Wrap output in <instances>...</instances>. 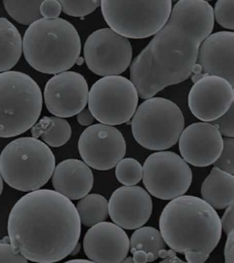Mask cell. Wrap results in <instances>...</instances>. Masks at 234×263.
Segmentation results:
<instances>
[{"instance_id": "277c9868", "label": "cell", "mask_w": 234, "mask_h": 263, "mask_svg": "<svg viewBox=\"0 0 234 263\" xmlns=\"http://www.w3.org/2000/svg\"><path fill=\"white\" fill-rule=\"evenodd\" d=\"M28 65L46 74H59L76 65L82 51L76 27L64 18L39 20L28 26L22 40Z\"/></svg>"}, {"instance_id": "ba28073f", "label": "cell", "mask_w": 234, "mask_h": 263, "mask_svg": "<svg viewBox=\"0 0 234 263\" xmlns=\"http://www.w3.org/2000/svg\"><path fill=\"white\" fill-rule=\"evenodd\" d=\"M100 7L109 28L127 40H142L155 35L168 22L172 1L104 0Z\"/></svg>"}, {"instance_id": "6da1fadb", "label": "cell", "mask_w": 234, "mask_h": 263, "mask_svg": "<svg viewBox=\"0 0 234 263\" xmlns=\"http://www.w3.org/2000/svg\"><path fill=\"white\" fill-rule=\"evenodd\" d=\"M212 6L204 0H180L170 17L131 63L130 81L148 100L191 76L201 44L212 32Z\"/></svg>"}, {"instance_id": "60d3db41", "label": "cell", "mask_w": 234, "mask_h": 263, "mask_svg": "<svg viewBox=\"0 0 234 263\" xmlns=\"http://www.w3.org/2000/svg\"><path fill=\"white\" fill-rule=\"evenodd\" d=\"M83 63H84V59H83V58H79L76 64H77V65H79V66H82V65H83Z\"/></svg>"}, {"instance_id": "5bb4252c", "label": "cell", "mask_w": 234, "mask_h": 263, "mask_svg": "<svg viewBox=\"0 0 234 263\" xmlns=\"http://www.w3.org/2000/svg\"><path fill=\"white\" fill-rule=\"evenodd\" d=\"M233 102V87L224 79L214 76H203L193 85L188 96L192 114L204 123L221 118Z\"/></svg>"}, {"instance_id": "44dd1931", "label": "cell", "mask_w": 234, "mask_h": 263, "mask_svg": "<svg viewBox=\"0 0 234 263\" xmlns=\"http://www.w3.org/2000/svg\"><path fill=\"white\" fill-rule=\"evenodd\" d=\"M161 233L154 227L136 229L130 238V252L135 263L153 262L159 258V252L166 249Z\"/></svg>"}, {"instance_id": "f1b7e54d", "label": "cell", "mask_w": 234, "mask_h": 263, "mask_svg": "<svg viewBox=\"0 0 234 263\" xmlns=\"http://www.w3.org/2000/svg\"><path fill=\"white\" fill-rule=\"evenodd\" d=\"M233 138H226L223 140V149L219 158L213 164L215 168L224 171L228 174H234Z\"/></svg>"}, {"instance_id": "9c48e42d", "label": "cell", "mask_w": 234, "mask_h": 263, "mask_svg": "<svg viewBox=\"0 0 234 263\" xmlns=\"http://www.w3.org/2000/svg\"><path fill=\"white\" fill-rule=\"evenodd\" d=\"M138 103L136 87L122 76L102 78L88 90V110L103 125L117 126L128 123L137 110Z\"/></svg>"}, {"instance_id": "83f0119b", "label": "cell", "mask_w": 234, "mask_h": 263, "mask_svg": "<svg viewBox=\"0 0 234 263\" xmlns=\"http://www.w3.org/2000/svg\"><path fill=\"white\" fill-rule=\"evenodd\" d=\"M233 0H218L213 9L214 20L222 27L233 30Z\"/></svg>"}, {"instance_id": "8992f818", "label": "cell", "mask_w": 234, "mask_h": 263, "mask_svg": "<svg viewBox=\"0 0 234 263\" xmlns=\"http://www.w3.org/2000/svg\"><path fill=\"white\" fill-rule=\"evenodd\" d=\"M43 93L26 73H0V138H13L30 130L43 110Z\"/></svg>"}, {"instance_id": "4316f807", "label": "cell", "mask_w": 234, "mask_h": 263, "mask_svg": "<svg viewBox=\"0 0 234 263\" xmlns=\"http://www.w3.org/2000/svg\"><path fill=\"white\" fill-rule=\"evenodd\" d=\"M59 2L64 13L75 17L86 16L101 5L99 0H60Z\"/></svg>"}, {"instance_id": "7402d4cb", "label": "cell", "mask_w": 234, "mask_h": 263, "mask_svg": "<svg viewBox=\"0 0 234 263\" xmlns=\"http://www.w3.org/2000/svg\"><path fill=\"white\" fill-rule=\"evenodd\" d=\"M22 54V39L19 29L7 18H0V73L16 66Z\"/></svg>"}, {"instance_id": "1f68e13d", "label": "cell", "mask_w": 234, "mask_h": 263, "mask_svg": "<svg viewBox=\"0 0 234 263\" xmlns=\"http://www.w3.org/2000/svg\"><path fill=\"white\" fill-rule=\"evenodd\" d=\"M40 12L44 20H56L62 13V6L58 0H43Z\"/></svg>"}, {"instance_id": "3957f363", "label": "cell", "mask_w": 234, "mask_h": 263, "mask_svg": "<svg viewBox=\"0 0 234 263\" xmlns=\"http://www.w3.org/2000/svg\"><path fill=\"white\" fill-rule=\"evenodd\" d=\"M166 245L177 253L198 252L206 258L221 239L222 228L216 210L204 200L183 195L171 200L159 219Z\"/></svg>"}, {"instance_id": "4fadbf2b", "label": "cell", "mask_w": 234, "mask_h": 263, "mask_svg": "<svg viewBox=\"0 0 234 263\" xmlns=\"http://www.w3.org/2000/svg\"><path fill=\"white\" fill-rule=\"evenodd\" d=\"M88 90L84 76L67 70L46 83L43 99L46 109L55 117L70 118L85 109Z\"/></svg>"}, {"instance_id": "836d02e7", "label": "cell", "mask_w": 234, "mask_h": 263, "mask_svg": "<svg viewBox=\"0 0 234 263\" xmlns=\"http://www.w3.org/2000/svg\"><path fill=\"white\" fill-rule=\"evenodd\" d=\"M224 263H234V232L227 235L224 248Z\"/></svg>"}, {"instance_id": "f546056e", "label": "cell", "mask_w": 234, "mask_h": 263, "mask_svg": "<svg viewBox=\"0 0 234 263\" xmlns=\"http://www.w3.org/2000/svg\"><path fill=\"white\" fill-rule=\"evenodd\" d=\"M233 114L234 105H232L221 118L213 121L210 124L218 130L221 136L224 135L227 138H233Z\"/></svg>"}, {"instance_id": "5b68a950", "label": "cell", "mask_w": 234, "mask_h": 263, "mask_svg": "<svg viewBox=\"0 0 234 263\" xmlns=\"http://www.w3.org/2000/svg\"><path fill=\"white\" fill-rule=\"evenodd\" d=\"M56 158L39 139L23 137L4 147L0 154V175L11 188L22 192L41 189L51 178Z\"/></svg>"}, {"instance_id": "52a82bcc", "label": "cell", "mask_w": 234, "mask_h": 263, "mask_svg": "<svg viewBox=\"0 0 234 263\" xmlns=\"http://www.w3.org/2000/svg\"><path fill=\"white\" fill-rule=\"evenodd\" d=\"M184 126L180 108L168 99L155 97L138 107L131 123L136 142L152 151H164L176 145Z\"/></svg>"}, {"instance_id": "30bf717a", "label": "cell", "mask_w": 234, "mask_h": 263, "mask_svg": "<svg viewBox=\"0 0 234 263\" xmlns=\"http://www.w3.org/2000/svg\"><path fill=\"white\" fill-rule=\"evenodd\" d=\"M146 191L161 200H173L185 195L191 186V168L176 153L160 151L150 155L143 167Z\"/></svg>"}, {"instance_id": "7c38bea8", "label": "cell", "mask_w": 234, "mask_h": 263, "mask_svg": "<svg viewBox=\"0 0 234 263\" xmlns=\"http://www.w3.org/2000/svg\"><path fill=\"white\" fill-rule=\"evenodd\" d=\"M79 153L85 164L99 171L111 170L124 159L126 141L113 126L96 124L87 127L79 139Z\"/></svg>"}, {"instance_id": "ffe728a7", "label": "cell", "mask_w": 234, "mask_h": 263, "mask_svg": "<svg viewBox=\"0 0 234 263\" xmlns=\"http://www.w3.org/2000/svg\"><path fill=\"white\" fill-rule=\"evenodd\" d=\"M201 196L213 209H226L234 201V176L213 168L201 186Z\"/></svg>"}, {"instance_id": "9a60e30c", "label": "cell", "mask_w": 234, "mask_h": 263, "mask_svg": "<svg viewBox=\"0 0 234 263\" xmlns=\"http://www.w3.org/2000/svg\"><path fill=\"white\" fill-rule=\"evenodd\" d=\"M107 211L116 225L122 229L136 230L143 227L152 215V198L140 186H123L112 194Z\"/></svg>"}, {"instance_id": "8fae6325", "label": "cell", "mask_w": 234, "mask_h": 263, "mask_svg": "<svg viewBox=\"0 0 234 263\" xmlns=\"http://www.w3.org/2000/svg\"><path fill=\"white\" fill-rule=\"evenodd\" d=\"M133 50L129 40L111 28H101L86 39L84 60L89 70L105 77L120 76L132 63Z\"/></svg>"}, {"instance_id": "e0dca14e", "label": "cell", "mask_w": 234, "mask_h": 263, "mask_svg": "<svg viewBox=\"0 0 234 263\" xmlns=\"http://www.w3.org/2000/svg\"><path fill=\"white\" fill-rule=\"evenodd\" d=\"M83 245L85 255L95 263H121L130 252L127 233L112 222L92 226L85 233Z\"/></svg>"}, {"instance_id": "484cf974", "label": "cell", "mask_w": 234, "mask_h": 263, "mask_svg": "<svg viewBox=\"0 0 234 263\" xmlns=\"http://www.w3.org/2000/svg\"><path fill=\"white\" fill-rule=\"evenodd\" d=\"M143 175V166L134 158L121 160L116 166V177L124 186H136Z\"/></svg>"}, {"instance_id": "74e56055", "label": "cell", "mask_w": 234, "mask_h": 263, "mask_svg": "<svg viewBox=\"0 0 234 263\" xmlns=\"http://www.w3.org/2000/svg\"><path fill=\"white\" fill-rule=\"evenodd\" d=\"M80 250H81V244L80 243H78L76 246H75V248L73 249V251H71V255H77L79 252H80Z\"/></svg>"}, {"instance_id": "4dcf8cb0", "label": "cell", "mask_w": 234, "mask_h": 263, "mask_svg": "<svg viewBox=\"0 0 234 263\" xmlns=\"http://www.w3.org/2000/svg\"><path fill=\"white\" fill-rule=\"evenodd\" d=\"M0 263H28V260L10 243L0 242Z\"/></svg>"}, {"instance_id": "e575fe53", "label": "cell", "mask_w": 234, "mask_h": 263, "mask_svg": "<svg viewBox=\"0 0 234 263\" xmlns=\"http://www.w3.org/2000/svg\"><path fill=\"white\" fill-rule=\"evenodd\" d=\"M77 120H78L80 125H82L84 127H89L94 123L95 118H94V116L92 115L89 110L87 108H85L84 110H81L77 115Z\"/></svg>"}, {"instance_id": "d6986e66", "label": "cell", "mask_w": 234, "mask_h": 263, "mask_svg": "<svg viewBox=\"0 0 234 263\" xmlns=\"http://www.w3.org/2000/svg\"><path fill=\"white\" fill-rule=\"evenodd\" d=\"M51 182L58 193L70 201L79 200L91 192L94 186V174L85 162L67 159L56 166Z\"/></svg>"}, {"instance_id": "ab89813d", "label": "cell", "mask_w": 234, "mask_h": 263, "mask_svg": "<svg viewBox=\"0 0 234 263\" xmlns=\"http://www.w3.org/2000/svg\"><path fill=\"white\" fill-rule=\"evenodd\" d=\"M121 263H135L132 257H127L125 260H123Z\"/></svg>"}, {"instance_id": "2e32d148", "label": "cell", "mask_w": 234, "mask_h": 263, "mask_svg": "<svg viewBox=\"0 0 234 263\" xmlns=\"http://www.w3.org/2000/svg\"><path fill=\"white\" fill-rule=\"evenodd\" d=\"M181 158L195 167H208L219 158L223 138L210 123H195L183 130L178 140Z\"/></svg>"}, {"instance_id": "f35d334b", "label": "cell", "mask_w": 234, "mask_h": 263, "mask_svg": "<svg viewBox=\"0 0 234 263\" xmlns=\"http://www.w3.org/2000/svg\"><path fill=\"white\" fill-rule=\"evenodd\" d=\"M2 191H3V179H2V177L0 175V196L2 194Z\"/></svg>"}, {"instance_id": "ac0fdd59", "label": "cell", "mask_w": 234, "mask_h": 263, "mask_svg": "<svg viewBox=\"0 0 234 263\" xmlns=\"http://www.w3.org/2000/svg\"><path fill=\"white\" fill-rule=\"evenodd\" d=\"M233 31L210 34L201 44L197 64L205 76L219 77L234 87Z\"/></svg>"}, {"instance_id": "8d00e7d4", "label": "cell", "mask_w": 234, "mask_h": 263, "mask_svg": "<svg viewBox=\"0 0 234 263\" xmlns=\"http://www.w3.org/2000/svg\"><path fill=\"white\" fill-rule=\"evenodd\" d=\"M64 263H95L91 260H86V259H73V260H68Z\"/></svg>"}, {"instance_id": "d590c367", "label": "cell", "mask_w": 234, "mask_h": 263, "mask_svg": "<svg viewBox=\"0 0 234 263\" xmlns=\"http://www.w3.org/2000/svg\"><path fill=\"white\" fill-rule=\"evenodd\" d=\"M161 263H189V262H184V261H182L180 258H178L177 256H176V252L175 251H173V250H168V252H167V256L165 257V259L162 261Z\"/></svg>"}, {"instance_id": "603a6c76", "label": "cell", "mask_w": 234, "mask_h": 263, "mask_svg": "<svg viewBox=\"0 0 234 263\" xmlns=\"http://www.w3.org/2000/svg\"><path fill=\"white\" fill-rule=\"evenodd\" d=\"M31 138L43 139L48 147H62L71 137V127L69 123L59 117H43L30 129Z\"/></svg>"}, {"instance_id": "7a4b0ae2", "label": "cell", "mask_w": 234, "mask_h": 263, "mask_svg": "<svg viewBox=\"0 0 234 263\" xmlns=\"http://www.w3.org/2000/svg\"><path fill=\"white\" fill-rule=\"evenodd\" d=\"M74 203L49 189L27 193L12 207L7 231L10 244L27 260L56 263L67 257L81 237Z\"/></svg>"}, {"instance_id": "cb8c5ba5", "label": "cell", "mask_w": 234, "mask_h": 263, "mask_svg": "<svg viewBox=\"0 0 234 263\" xmlns=\"http://www.w3.org/2000/svg\"><path fill=\"white\" fill-rule=\"evenodd\" d=\"M76 208L81 224L87 227L104 222L109 216L107 201L100 194H87L80 199Z\"/></svg>"}, {"instance_id": "d6a6232c", "label": "cell", "mask_w": 234, "mask_h": 263, "mask_svg": "<svg viewBox=\"0 0 234 263\" xmlns=\"http://www.w3.org/2000/svg\"><path fill=\"white\" fill-rule=\"evenodd\" d=\"M220 223H221V228L222 230L225 232L226 235L230 234L231 232H234V205L231 204L229 205L222 218L220 219Z\"/></svg>"}, {"instance_id": "d4e9b609", "label": "cell", "mask_w": 234, "mask_h": 263, "mask_svg": "<svg viewBox=\"0 0 234 263\" xmlns=\"http://www.w3.org/2000/svg\"><path fill=\"white\" fill-rule=\"evenodd\" d=\"M42 2L43 0H4L3 5L7 13L15 22L29 26L33 22L43 18L40 12Z\"/></svg>"}]
</instances>
